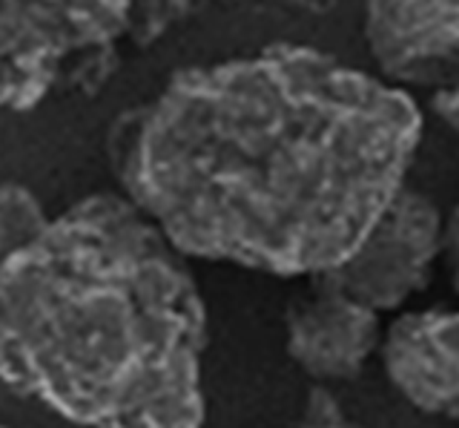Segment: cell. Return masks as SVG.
I'll list each match as a JSON object with an SVG mask.
<instances>
[{
	"instance_id": "9",
	"label": "cell",
	"mask_w": 459,
	"mask_h": 428,
	"mask_svg": "<svg viewBox=\"0 0 459 428\" xmlns=\"http://www.w3.org/2000/svg\"><path fill=\"white\" fill-rule=\"evenodd\" d=\"M198 4H133V35L129 44L138 49L152 47L169 26L190 18Z\"/></svg>"
},
{
	"instance_id": "2",
	"label": "cell",
	"mask_w": 459,
	"mask_h": 428,
	"mask_svg": "<svg viewBox=\"0 0 459 428\" xmlns=\"http://www.w3.org/2000/svg\"><path fill=\"white\" fill-rule=\"evenodd\" d=\"M207 310L186 256L92 193L0 259V382L86 428H201Z\"/></svg>"
},
{
	"instance_id": "12",
	"label": "cell",
	"mask_w": 459,
	"mask_h": 428,
	"mask_svg": "<svg viewBox=\"0 0 459 428\" xmlns=\"http://www.w3.org/2000/svg\"><path fill=\"white\" fill-rule=\"evenodd\" d=\"M430 109H434V116L459 138V81H454L451 87H445V90L430 92Z\"/></svg>"
},
{
	"instance_id": "5",
	"label": "cell",
	"mask_w": 459,
	"mask_h": 428,
	"mask_svg": "<svg viewBox=\"0 0 459 428\" xmlns=\"http://www.w3.org/2000/svg\"><path fill=\"white\" fill-rule=\"evenodd\" d=\"M287 356L319 382H348L382 348L379 313L356 302L327 276H313L284 313Z\"/></svg>"
},
{
	"instance_id": "8",
	"label": "cell",
	"mask_w": 459,
	"mask_h": 428,
	"mask_svg": "<svg viewBox=\"0 0 459 428\" xmlns=\"http://www.w3.org/2000/svg\"><path fill=\"white\" fill-rule=\"evenodd\" d=\"M49 222L52 216H47L32 190L14 181L0 184V259L32 245Z\"/></svg>"
},
{
	"instance_id": "1",
	"label": "cell",
	"mask_w": 459,
	"mask_h": 428,
	"mask_svg": "<svg viewBox=\"0 0 459 428\" xmlns=\"http://www.w3.org/2000/svg\"><path fill=\"white\" fill-rule=\"evenodd\" d=\"M413 98L296 44L186 66L124 109L107 159L124 196L186 259L322 276L405 188Z\"/></svg>"
},
{
	"instance_id": "10",
	"label": "cell",
	"mask_w": 459,
	"mask_h": 428,
	"mask_svg": "<svg viewBox=\"0 0 459 428\" xmlns=\"http://www.w3.org/2000/svg\"><path fill=\"white\" fill-rule=\"evenodd\" d=\"M299 428H362V425L351 420L325 389H313L307 394L305 414H301Z\"/></svg>"
},
{
	"instance_id": "14",
	"label": "cell",
	"mask_w": 459,
	"mask_h": 428,
	"mask_svg": "<svg viewBox=\"0 0 459 428\" xmlns=\"http://www.w3.org/2000/svg\"><path fill=\"white\" fill-rule=\"evenodd\" d=\"M456 425H459V420H456Z\"/></svg>"
},
{
	"instance_id": "11",
	"label": "cell",
	"mask_w": 459,
	"mask_h": 428,
	"mask_svg": "<svg viewBox=\"0 0 459 428\" xmlns=\"http://www.w3.org/2000/svg\"><path fill=\"white\" fill-rule=\"evenodd\" d=\"M442 259L448 267L451 288L459 296V198L451 210V216L445 219V233H442Z\"/></svg>"
},
{
	"instance_id": "7",
	"label": "cell",
	"mask_w": 459,
	"mask_h": 428,
	"mask_svg": "<svg viewBox=\"0 0 459 428\" xmlns=\"http://www.w3.org/2000/svg\"><path fill=\"white\" fill-rule=\"evenodd\" d=\"M379 354L387 380L416 411L459 420V308L402 313Z\"/></svg>"
},
{
	"instance_id": "6",
	"label": "cell",
	"mask_w": 459,
	"mask_h": 428,
	"mask_svg": "<svg viewBox=\"0 0 459 428\" xmlns=\"http://www.w3.org/2000/svg\"><path fill=\"white\" fill-rule=\"evenodd\" d=\"M362 32L394 87L437 92L459 81V4H368Z\"/></svg>"
},
{
	"instance_id": "3",
	"label": "cell",
	"mask_w": 459,
	"mask_h": 428,
	"mask_svg": "<svg viewBox=\"0 0 459 428\" xmlns=\"http://www.w3.org/2000/svg\"><path fill=\"white\" fill-rule=\"evenodd\" d=\"M133 4H0V109H32L52 92L95 98L121 66Z\"/></svg>"
},
{
	"instance_id": "13",
	"label": "cell",
	"mask_w": 459,
	"mask_h": 428,
	"mask_svg": "<svg viewBox=\"0 0 459 428\" xmlns=\"http://www.w3.org/2000/svg\"><path fill=\"white\" fill-rule=\"evenodd\" d=\"M0 428H9V425H4V423H0Z\"/></svg>"
},
{
	"instance_id": "4",
	"label": "cell",
	"mask_w": 459,
	"mask_h": 428,
	"mask_svg": "<svg viewBox=\"0 0 459 428\" xmlns=\"http://www.w3.org/2000/svg\"><path fill=\"white\" fill-rule=\"evenodd\" d=\"M442 233L439 207L416 188H402L351 259L322 276L370 310H396L430 284Z\"/></svg>"
}]
</instances>
